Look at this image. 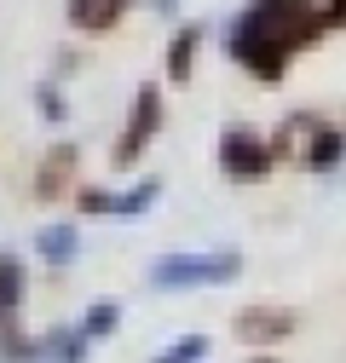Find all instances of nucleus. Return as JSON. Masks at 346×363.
Wrapping results in <instances>:
<instances>
[{
    "mask_svg": "<svg viewBox=\"0 0 346 363\" xmlns=\"http://www.w3.org/2000/svg\"><path fill=\"white\" fill-rule=\"evenodd\" d=\"M35 254L47 259V265H69L81 254V231L69 219H52V225H40V237H35Z\"/></svg>",
    "mask_w": 346,
    "mask_h": 363,
    "instance_id": "9d476101",
    "label": "nucleus"
},
{
    "mask_svg": "<svg viewBox=\"0 0 346 363\" xmlns=\"http://www.w3.org/2000/svg\"><path fill=\"white\" fill-rule=\"evenodd\" d=\"M156 196H162V179H145V185H133V191H99V185H86V191L75 196V208L93 213V219H133V213H145Z\"/></svg>",
    "mask_w": 346,
    "mask_h": 363,
    "instance_id": "423d86ee",
    "label": "nucleus"
},
{
    "mask_svg": "<svg viewBox=\"0 0 346 363\" xmlns=\"http://www.w3.org/2000/svg\"><path fill=\"white\" fill-rule=\"evenodd\" d=\"M294 329H300V317H294L289 306H248V311L231 317V335L248 340V346H277V340H289Z\"/></svg>",
    "mask_w": 346,
    "mask_h": 363,
    "instance_id": "0eeeda50",
    "label": "nucleus"
},
{
    "mask_svg": "<svg viewBox=\"0 0 346 363\" xmlns=\"http://www.w3.org/2000/svg\"><path fill=\"white\" fill-rule=\"evenodd\" d=\"M208 346H213L208 335H179V340H167L150 363H202V357H208Z\"/></svg>",
    "mask_w": 346,
    "mask_h": 363,
    "instance_id": "4468645a",
    "label": "nucleus"
},
{
    "mask_svg": "<svg viewBox=\"0 0 346 363\" xmlns=\"http://www.w3.org/2000/svg\"><path fill=\"white\" fill-rule=\"evenodd\" d=\"M127 6H133V0H69L64 18H69L75 35H110L127 18Z\"/></svg>",
    "mask_w": 346,
    "mask_h": 363,
    "instance_id": "6e6552de",
    "label": "nucleus"
},
{
    "mask_svg": "<svg viewBox=\"0 0 346 363\" xmlns=\"http://www.w3.org/2000/svg\"><path fill=\"white\" fill-rule=\"evenodd\" d=\"M75 167H81V150H75V145H52L47 162H40V173H35V196H40V202H58V196L69 191Z\"/></svg>",
    "mask_w": 346,
    "mask_h": 363,
    "instance_id": "1a4fd4ad",
    "label": "nucleus"
},
{
    "mask_svg": "<svg viewBox=\"0 0 346 363\" xmlns=\"http://www.w3.org/2000/svg\"><path fill=\"white\" fill-rule=\"evenodd\" d=\"M306 6L323 18V29H346V0H306Z\"/></svg>",
    "mask_w": 346,
    "mask_h": 363,
    "instance_id": "dca6fc26",
    "label": "nucleus"
},
{
    "mask_svg": "<svg viewBox=\"0 0 346 363\" xmlns=\"http://www.w3.org/2000/svg\"><path fill=\"white\" fill-rule=\"evenodd\" d=\"M35 110L47 116L52 127H64V121H69V104H64V93H58V81H52V75H47V81L35 86Z\"/></svg>",
    "mask_w": 346,
    "mask_h": 363,
    "instance_id": "2eb2a0df",
    "label": "nucleus"
},
{
    "mask_svg": "<svg viewBox=\"0 0 346 363\" xmlns=\"http://www.w3.org/2000/svg\"><path fill=\"white\" fill-rule=\"evenodd\" d=\"M162 133V86H139L133 93V104H127V127H121V139H116V150H110V162L116 167H133L145 150H150V139Z\"/></svg>",
    "mask_w": 346,
    "mask_h": 363,
    "instance_id": "39448f33",
    "label": "nucleus"
},
{
    "mask_svg": "<svg viewBox=\"0 0 346 363\" xmlns=\"http://www.w3.org/2000/svg\"><path fill=\"white\" fill-rule=\"evenodd\" d=\"M329 29L323 18L306 6V0H248V6L225 23V52L260 81V86H277L283 69L318 47Z\"/></svg>",
    "mask_w": 346,
    "mask_h": 363,
    "instance_id": "f257e3e1",
    "label": "nucleus"
},
{
    "mask_svg": "<svg viewBox=\"0 0 346 363\" xmlns=\"http://www.w3.org/2000/svg\"><path fill=\"white\" fill-rule=\"evenodd\" d=\"M23 289H29V271L18 254H0V311H18L23 306Z\"/></svg>",
    "mask_w": 346,
    "mask_h": 363,
    "instance_id": "f8f14e48",
    "label": "nucleus"
},
{
    "mask_svg": "<svg viewBox=\"0 0 346 363\" xmlns=\"http://www.w3.org/2000/svg\"><path fill=\"white\" fill-rule=\"evenodd\" d=\"M248 363H283V357H248Z\"/></svg>",
    "mask_w": 346,
    "mask_h": 363,
    "instance_id": "6ab92c4d",
    "label": "nucleus"
},
{
    "mask_svg": "<svg viewBox=\"0 0 346 363\" xmlns=\"http://www.w3.org/2000/svg\"><path fill=\"white\" fill-rule=\"evenodd\" d=\"M150 289L173 294V289H225L242 277V254L237 248H208V254H162L150 259Z\"/></svg>",
    "mask_w": 346,
    "mask_h": 363,
    "instance_id": "7ed1b4c3",
    "label": "nucleus"
},
{
    "mask_svg": "<svg viewBox=\"0 0 346 363\" xmlns=\"http://www.w3.org/2000/svg\"><path fill=\"white\" fill-rule=\"evenodd\" d=\"M145 6H150V12H162V18H173V12H179V0H145Z\"/></svg>",
    "mask_w": 346,
    "mask_h": 363,
    "instance_id": "a211bd4d",
    "label": "nucleus"
},
{
    "mask_svg": "<svg viewBox=\"0 0 346 363\" xmlns=\"http://www.w3.org/2000/svg\"><path fill=\"white\" fill-rule=\"evenodd\" d=\"M202 35H208L202 23H185L179 35L167 40V81H173V86H185V81H191V69H196V47H202Z\"/></svg>",
    "mask_w": 346,
    "mask_h": 363,
    "instance_id": "9b49d317",
    "label": "nucleus"
},
{
    "mask_svg": "<svg viewBox=\"0 0 346 363\" xmlns=\"http://www.w3.org/2000/svg\"><path fill=\"white\" fill-rule=\"evenodd\" d=\"M272 156L277 162H300V167H312V173H329L340 156H346V127L340 121H323L318 110H294L277 121L272 133Z\"/></svg>",
    "mask_w": 346,
    "mask_h": 363,
    "instance_id": "f03ea898",
    "label": "nucleus"
},
{
    "mask_svg": "<svg viewBox=\"0 0 346 363\" xmlns=\"http://www.w3.org/2000/svg\"><path fill=\"white\" fill-rule=\"evenodd\" d=\"M272 167H277V156H272V145H266V133H260V127L231 121L220 133V173L231 179V185H266Z\"/></svg>",
    "mask_w": 346,
    "mask_h": 363,
    "instance_id": "20e7f679",
    "label": "nucleus"
},
{
    "mask_svg": "<svg viewBox=\"0 0 346 363\" xmlns=\"http://www.w3.org/2000/svg\"><path fill=\"white\" fill-rule=\"evenodd\" d=\"M18 340H23V335H18V311H0V357H6Z\"/></svg>",
    "mask_w": 346,
    "mask_h": 363,
    "instance_id": "f3484780",
    "label": "nucleus"
},
{
    "mask_svg": "<svg viewBox=\"0 0 346 363\" xmlns=\"http://www.w3.org/2000/svg\"><path fill=\"white\" fill-rule=\"evenodd\" d=\"M121 329V306L116 300H93V306H86V317H81V335L86 340H110Z\"/></svg>",
    "mask_w": 346,
    "mask_h": 363,
    "instance_id": "ddd939ff",
    "label": "nucleus"
}]
</instances>
